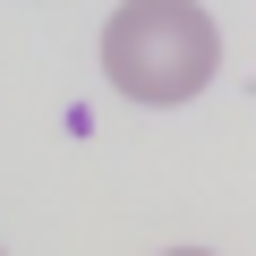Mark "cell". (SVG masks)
<instances>
[{
  "mask_svg": "<svg viewBox=\"0 0 256 256\" xmlns=\"http://www.w3.org/2000/svg\"><path fill=\"white\" fill-rule=\"evenodd\" d=\"M102 77L137 111H180L222 77V26L196 0H120L102 18Z\"/></svg>",
  "mask_w": 256,
  "mask_h": 256,
  "instance_id": "obj_1",
  "label": "cell"
},
{
  "mask_svg": "<svg viewBox=\"0 0 256 256\" xmlns=\"http://www.w3.org/2000/svg\"><path fill=\"white\" fill-rule=\"evenodd\" d=\"M162 256H214V248H162Z\"/></svg>",
  "mask_w": 256,
  "mask_h": 256,
  "instance_id": "obj_2",
  "label": "cell"
}]
</instances>
